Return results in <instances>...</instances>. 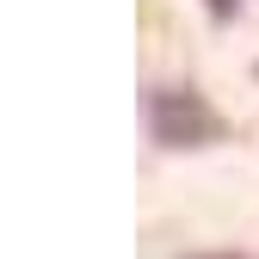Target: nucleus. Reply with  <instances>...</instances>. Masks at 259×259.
I'll return each mask as SVG.
<instances>
[{
	"instance_id": "1",
	"label": "nucleus",
	"mask_w": 259,
	"mask_h": 259,
	"mask_svg": "<svg viewBox=\"0 0 259 259\" xmlns=\"http://www.w3.org/2000/svg\"><path fill=\"white\" fill-rule=\"evenodd\" d=\"M148 136L160 148H204L222 136V111L198 87H154L148 93Z\"/></svg>"
},
{
	"instance_id": "2",
	"label": "nucleus",
	"mask_w": 259,
	"mask_h": 259,
	"mask_svg": "<svg viewBox=\"0 0 259 259\" xmlns=\"http://www.w3.org/2000/svg\"><path fill=\"white\" fill-rule=\"evenodd\" d=\"M204 7H210V19H235V13H241V0H204Z\"/></svg>"
}]
</instances>
